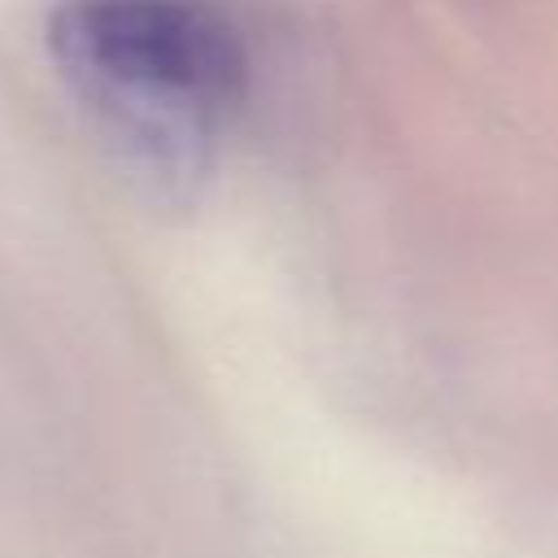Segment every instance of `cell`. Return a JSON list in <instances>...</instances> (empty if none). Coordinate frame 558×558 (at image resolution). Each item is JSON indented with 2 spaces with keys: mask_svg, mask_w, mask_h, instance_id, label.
Returning a JSON list of instances; mask_svg holds the SVG:
<instances>
[{
  "mask_svg": "<svg viewBox=\"0 0 558 558\" xmlns=\"http://www.w3.org/2000/svg\"><path fill=\"white\" fill-rule=\"evenodd\" d=\"M48 48L118 135L161 157L209 148L248 96V48L214 0H61Z\"/></svg>",
  "mask_w": 558,
  "mask_h": 558,
  "instance_id": "6da1fadb",
  "label": "cell"
}]
</instances>
